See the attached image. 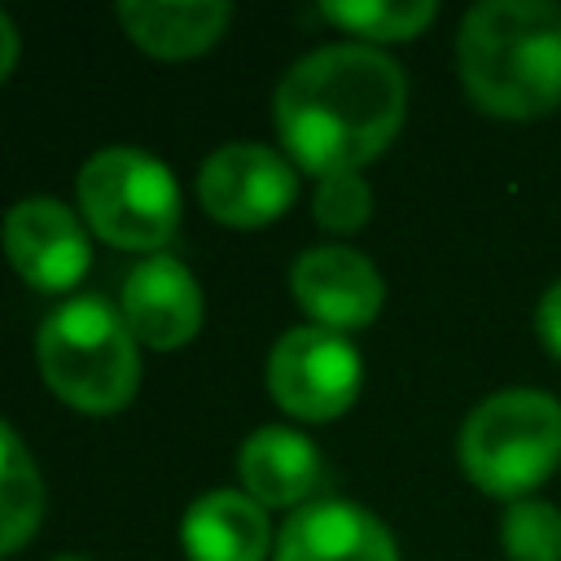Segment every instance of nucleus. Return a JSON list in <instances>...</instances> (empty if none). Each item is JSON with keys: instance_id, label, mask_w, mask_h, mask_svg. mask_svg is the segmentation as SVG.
<instances>
[{"instance_id": "obj_20", "label": "nucleus", "mask_w": 561, "mask_h": 561, "mask_svg": "<svg viewBox=\"0 0 561 561\" xmlns=\"http://www.w3.org/2000/svg\"><path fill=\"white\" fill-rule=\"evenodd\" d=\"M13 61H18V31H13V22L0 13V83H4V75L13 70Z\"/></svg>"}, {"instance_id": "obj_14", "label": "nucleus", "mask_w": 561, "mask_h": 561, "mask_svg": "<svg viewBox=\"0 0 561 561\" xmlns=\"http://www.w3.org/2000/svg\"><path fill=\"white\" fill-rule=\"evenodd\" d=\"M232 9L219 0H197V4H158V0H131L118 4V22L131 35V44H140L153 57H197L206 53L224 26H228Z\"/></svg>"}, {"instance_id": "obj_4", "label": "nucleus", "mask_w": 561, "mask_h": 561, "mask_svg": "<svg viewBox=\"0 0 561 561\" xmlns=\"http://www.w3.org/2000/svg\"><path fill=\"white\" fill-rule=\"evenodd\" d=\"M460 465L495 500H526L561 465V403L543 390H500L460 430Z\"/></svg>"}, {"instance_id": "obj_7", "label": "nucleus", "mask_w": 561, "mask_h": 561, "mask_svg": "<svg viewBox=\"0 0 561 561\" xmlns=\"http://www.w3.org/2000/svg\"><path fill=\"white\" fill-rule=\"evenodd\" d=\"M298 193L294 167L267 145H224L202 162L197 197L202 206L232 228H259L289 210Z\"/></svg>"}, {"instance_id": "obj_15", "label": "nucleus", "mask_w": 561, "mask_h": 561, "mask_svg": "<svg viewBox=\"0 0 561 561\" xmlns=\"http://www.w3.org/2000/svg\"><path fill=\"white\" fill-rule=\"evenodd\" d=\"M44 513V482L22 438L0 421V557L22 548Z\"/></svg>"}, {"instance_id": "obj_6", "label": "nucleus", "mask_w": 561, "mask_h": 561, "mask_svg": "<svg viewBox=\"0 0 561 561\" xmlns=\"http://www.w3.org/2000/svg\"><path fill=\"white\" fill-rule=\"evenodd\" d=\"M272 399L302 421H333L359 394V355L333 329H289L267 359Z\"/></svg>"}, {"instance_id": "obj_9", "label": "nucleus", "mask_w": 561, "mask_h": 561, "mask_svg": "<svg viewBox=\"0 0 561 561\" xmlns=\"http://www.w3.org/2000/svg\"><path fill=\"white\" fill-rule=\"evenodd\" d=\"M294 298L320 329H359L381 311V276L377 267L346 245H316L294 263Z\"/></svg>"}, {"instance_id": "obj_1", "label": "nucleus", "mask_w": 561, "mask_h": 561, "mask_svg": "<svg viewBox=\"0 0 561 561\" xmlns=\"http://www.w3.org/2000/svg\"><path fill=\"white\" fill-rule=\"evenodd\" d=\"M403 70L364 44L307 53L276 88L272 118L294 162L320 180L359 171L403 127Z\"/></svg>"}, {"instance_id": "obj_18", "label": "nucleus", "mask_w": 561, "mask_h": 561, "mask_svg": "<svg viewBox=\"0 0 561 561\" xmlns=\"http://www.w3.org/2000/svg\"><path fill=\"white\" fill-rule=\"evenodd\" d=\"M368 210H373V193L355 171L320 180V188L311 197V215L329 232H355L368 219Z\"/></svg>"}, {"instance_id": "obj_19", "label": "nucleus", "mask_w": 561, "mask_h": 561, "mask_svg": "<svg viewBox=\"0 0 561 561\" xmlns=\"http://www.w3.org/2000/svg\"><path fill=\"white\" fill-rule=\"evenodd\" d=\"M535 329H539V342L561 359V280H552L539 298V311H535Z\"/></svg>"}, {"instance_id": "obj_13", "label": "nucleus", "mask_w": 561, "mask_h": 561, "mask_svg": "<svg viewBox=\"0 0 561 561\" xmlns=\"http://www.w3.org/2000/svg\"><path fill=\"white\" fill-rule=\"evenodd\" d=\"M184 548L193 561H263L267 517L241 491H210L184 517Z\"/></svg>"}, {"instance_id": "obj_11", "label": "nucleus", "mask_w": 561, "mask_h": 561, "mask_svg": "<svg viewBox=\"0 0 561 561\" xmlns=\"http://www.w3.org/2000/svg\"><path fill=\"white\" fill-rule=\"evenodd\" d=\"M276 561H399L390 530L359 504L320 500L289 517Z\"/></svg>"}, {"instance_id": "obj_17", "label": "nucleus", "mask_w": 561, "mask_h": 561, "mask_svg": "<svg viewBox=\"0 0 561 561\" xmlns=\"http://www.w3.org/2000/svg\"><path fill=\"white\" fill-rule=\"evenodd\" d=\"M508 561H561V513L548 500H513L500 522Z\"/></svg>"}, {"instance_id": "obj_5", "label": "nucleus", "mask_w": 561, "mask_h": 561, "mask_svg": "<svg viewBox=\"0 0 561 561\" xmlns=\"http://www.w3.org/2000/svg\"><path fill=\"white\" fill-rule=\"evenodd\" d=\"M79 206L88 224L123 250H158L180 224L171 171L140 149H101L79 171Z\"/></svg>"}, {"instance_id": "obj_12", "label": "nucleus", "mask_w": 561, "mask_h": 561, "mask_svg": "<svg viewBox=\"0 0 561 561\" xmlns=\"http://www.w3.org/2000/svg\"><path fill=\"white\" fill-rule=\"evenodd\" d=\"M237 469H241L245 495L254 504H272V508L307 500L316 491V482H320V456H316V447L302 434L280 430V425L254 430L241 443Z\"/></svg>"}, {"instance_id": "obj_16", "label": "nucleus", "mask_w": 561, "mask_h": 561, "mask_svg": "<svg viewBox=\"0 0 561 561\" xmlns=\"http://www.w3.org/2000/svg\"><path fill=\"white\" fill-rule=\"evenodd\" d=\"M320 13L364 39H412L434 22L438 4L434 0H329Z\"/></svg>"}, {"instance_id": "obj_3", "label": "nucleus", "mask_w": 561, "mask_h": 561, "mask_svg": "<svg viewBox=\"0 0 561 561\" xmlns=\"http://www.w3.org/2000/svg\"><path fill=\"white\" fill-rule=\"evenodd\" d=\"M39 373L57 399L83 412H114L136 394L140 355L123 311L101 298H70L39 324Z\"/></svg>"}, {"instance_id": "obj_2", "label": "nucleus", "mask_w": 561, "mask_h": 561, "mask_svg": "<svg viewBox=\"0 0 561 561\" xmlns=\"http://www.w3.org/2000/svg\"><path fill=\"white\" fill-rule=\"evenodd\" d=\"M456 61L465 92L495 118H539L561 105V4L482 0L465 13Z\"/></svg>"}, {"instance_id": "obj_8", "label": "nucleus", "mask_w": 561, "mask_h": 561, "mask_svg": "<svg viewBox=\"0 0 561 561\" xmlns=\"http://www.w3.org/2000/svg\"><path fill=\"white\" fill-rule=\"evenodd\" d=\"M4 254L18 276L44 294L70 289L88 272V237L79 219L53 197H26L4 215Z\"/></svg>"}, {"instance_id": "obj_21", "label": "nucleus", "mask_w": 561, "mask_h": 561, "mask_svg": "<svg viewBox=\"0 0 561 561\" xmlns=\"http://www.w3.org/2000/svg\"><path fill=\"white\" fill-rule=\"evenodd\" d=\"M57 561H88V557H57Z\"/></svg>"}, {"instance_id": "obj_10", "label": "nucleus", "mask_w": 561, "mask_h": 561, "mask_svg": "<svg viewBox=\"0 0 561 561\" xmlns=\"http://www.w3.org/2000/svg\"><path fill=\"white\" fill-rule=\"evenodd\" d=\"M123 320L153 351L184 346L202 324V289L193 272L167 254H153L131 267L123 285Z\"/></svg>"}]
</instances>
